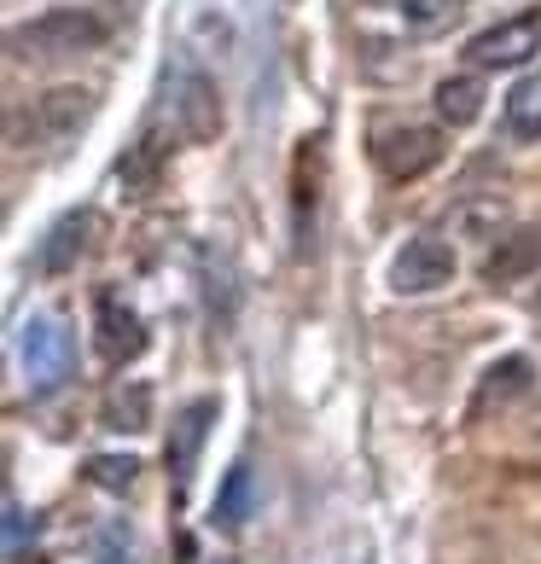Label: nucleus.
<instances>
[{
    "label": "nucleus",
    "instance_id": "f257e3e1",
    "mask_svg": "<svg viewBox=\"0 0 541 564\" xmlns=\"http://www.w3.org/2000/svg\"><path fill=\"white\" fill-rule=\"evenodd\" d=\"M111 41V24L99 12L88 7H47V12H35L30 24H18L7 35V47L12 58H35V65H47V58H76V53H99Z\"/></svg>",
    "mask_w": 541,
    "mask_h": 564
},
{
    "label": "nucleus",
    "instance_id": "f03ea898",
    "mask_svg": "<svg viewBox=\"0 0 541 564\" xmlns=\"http://www.w3.org/2000/svg\"><path fill=\"white\" fill-rule=\"evenodd\" d=\"M18 367H24L30 395H53L76 372V338L58 315H30L18 332Z\"/></svg>",
    "mask_w": 541,
    "mask_h": 564
},
{
    "label": "nucleus",
    "instance_id": "7ed1b4c3",
    "mask_svg": "<svg viewBox=\"0 0 541 564\" xmlns=\"http://www.w3.org/2000/svg\"><path fill=\"white\" fill-rule=\"evenodd\" d=\"M535 53H541V7L512 12V18H501V24L477 30L466 41L472 70H518V65H530Z\"/></svg>",
    "mask_w": 541,
    "mask_h": 564
},
{
    "label": "nucleus",
    "instance_id": "20e7f679",
    "mask_svg": "<svg viewBox=\"0 0 541 564\" xmlns=\"http://www.w3.org/2000/svg\"><path fill=\"white\" fill-rule=\"evenodd\" d=\"M170 111H175V129L193 145L221 134V94H216V82L204 76L193 58H181L175 76H170Z\"/></svg>",
    "mask_w": 541,
    "mask_h": 564
},
{
    "label": "nucleus",
    "instance_id": "39448f33",
    "mask_svg": "<svg viewBox=\"0 0 541 564\" xmlns=\"http://www.w3.org/2000/svg\"><path fill=\"white\" fill-rule=\"evenodd\" d=\"M372 158L390 181H420L425 170L443 163V129H425V122H397V129L372 134Z\"/></svg>",
    "mask_w": 541,
    "mask_h": 564
},
{
    "label": "nucleus",
    "instance_id": "423d86ee",
    "mask_svg": "<svg viewBox=\"0 0 541 564\" xmlns=\"http://www.w3.org/2000/svg\"><path fill=\"white\" fill-rule=\"evenodd\" d=\"M454 245H443V239H408L402 250H397V262H390V291L397 297H431V291H443V285H454Z\"/></svg>",
    "mask_w": 541,
    "mask_h": 564
},
{
    "label": "nucleus",
    "instance_id": "0eeeda50",
    "mask_svg": "<svg viewBox=\"0 0 541 564\" xmlns=\"http://www.w3.org/2000/svg\"><path fill=\"white\" fill-rule=\"evenodd\" d=\"M210 420H216V402H210V395H198V402H186V408L175 413L170 448H163V459H170V477H175V495H186V484H193V466H198L204 436H210Z\"/></svg>",
    "mask_w": 541,
    "mask_h": 564
},
{
    "label": "nucleus",
    "instance_id": "6e6552de",
    "mask_svg": "<svg viewBox=\"0 0 541 564\" xmlns=\"http://www.w3.org/2000/svg\"><path fill=\"white\" fill-rule=\"evenodd\" d=\"M541 268V227H507L501 239L489 245V257H484V280L489 285H512V280H524Z\"/></svg>",
    "mask_w": 541,
    "mask_h": 564
},
{
    "label": "nucleus",
    "instance_id": "1a4fd4ad",
    "mask_svg": "<svg viewBox=\"0 0 541 564\" xmlns=\"http://www.w3.org/2000/svg\"><path fill=\"white\" fill-rule=\"evenodd\" d=\"M361 7L390 18V24H402L408 35H443L461 24L466 0H361Z\"/></svg>",
    "mask_w": 541,
    "mask_h": 564
},
{
    "label": "nucleus",
    "instance_id": "9d476101",
    "mask_svg": "<svg viewBox=\"0 0 541 564\" xmlns=\"http://www.w3.org/2000/svg\"><path fill=\"white\" fill-rule=\"evenodd\" d=\"M94 227H99L94 210H76L65 221H53V234L41 239V250H35V274H71V268L88 257V234H94Z\"/></svg>",
    "mask_w": 541,
    "mask_h": 564
},
{
    "label": "nucleus",
    "instance_id": "9b49d317",
    "mask_svg": "<svg viewBox=\"0 0 541 564\" xmlns=\"http://www.w3.org/2000/svg\"><path fill=\"white\" fill-rule=\"evenodd\" d=\"M94 321H99V349H106V361L122 367V361H134V355L145 349V321L122 297H111V291L94 303Z\"/></svg>",
    "mask_w": 541,
    "mask_h": 564
},
{
    "label": "nucleus",
    "instance_id": "f8f14e48",
    "mask_svg": "<svg viewBox=\"0 0 541 564\" xmlns=\"http://www.w3.org/2000/svg\"><path fill=\"white\" fill-rule=\"evenodd\" d=\"M94 117V94L88 88H53V94H41L35 99V129L30 134H41V140H71L82 122Z\"/></svg>",
    "mask_w": 541,
    "mask_h": 564
},
{
    "label": "nucleus",
    "instance_id": "ddd939ff",
    "mask_svg": "<svg viewBox=\"0 0 541 564\" xmlns=\"http://www.w3.org/2000/svg\"><path fill=\"white\" fill-rule=\"evenodd\" d=\"M484 76L466 70V76H443L436 82V94H431V106H436V122L443 129H472L477 117H484Z\"/></svg>",
    "mask_w": 541,
    "mask_h": 564
},
{
    "label": "nucleus",
    "instance_id": "4468645a",
    "mask_svg": "<svg viewBox=\"0 0 541 564\" xmlns=\"http://www.w3.org/2000/svg\"><path fill=\"white\" fill-rule=\"evenodd\" d=\"M106 425L111 431H152V384L145 379H122V384H111V395H106Z\"/></svg>",
    "mask_w": 541,
    "mask_h": 564
},
{
    "label": "nucleus",
    "instance_id": "2eb2a0df",
    "mask_svg": "<svg viewBox=\"0 0 541 564\" xmlns=\"http://www.w3.org/2000/svg\"><path fill=\"white\" fill-rule=\"evenodd\" d=\"M518 395H530V361L524 355H507L501 367H489L484 372V390H477V413H501V408H512Z\"/></svg>",
    "mask_w": 541,
    "mask_h": 564
},
{
    "label": "nucleus",
    "instance_id": "dca6fc26",
    "mask_svg": "<svg viewBox=\"0 0 541 564\" xmlns=\"http://www.w3.org/2000/svg\"><path fill=\"white\" fill-rule=\"evenodd\" d=\"M158 170H163V145H158V134H140L129 152H122V163H117V186L129 198H145L158 186Z\"/></svg>",
    "mask_w": 541,
    "mask_h": 564
},
{
    "label": "nucleus",
    "instance_id": "f3484780",
    "mask_svg": "<svg viewBox=\"0 0 541 564\" xmlns=\"http://www.w3.org/2000/svg\"><path fill=\"white\" fill-rule=\"evenodd\" d=\"M501 122L512 140H541V70H530L524 82H512L507 106H501Z\"/></svg>",
    "mask_w": 541,
    "mask_h": 564
},
{
    "label": "nucleus",
    "instance_id": "a211bd4d",
    "mask_svg": "<svg viewBox=\"0 0 541 564\" xmlns=\"http://www.w3.org/2000/svg\"><path fill=\"white\" fill-rule=\"evenodd\" d=\"M251 507H257V477H251V466H234L216 495V530H239L251 518Z\"/></svg>",
    "mask_w": 541,
    "mask_h": 564
},
{
    "label": "nucleus",
    "instance_id": "6ab92c4d",
    "mask_svg": "<svg viewBox=\"0 0 541 564\" xmlns=\"http://www.w3.org/2000/svg\"><path fill=\"white\" fill-rule=\"evenodd\" d=\"M134 477H140V459L134 454H99V459H88V484L106 489V495H129Z\"/></svg>",
    "mask_w": 541,
    "mask_h": 564
},
{
    "label": "nucleus",
    "instance_id": "aec40b11",
    "mask_svg": "<svg viewBox=\"0 0 541 564\" xmlns=\"http://www.w3.org/2000/svg\"><path fill=\"white\" fill-rule=\"evenodd\" d=\"M129 558H134L129 530H122V524H106V530H99V564H129Z\"/></svg>",
    "mask_w": 541,
    "mask_h": 564
},
{
    "label": "nucleus",
    "instance_id": "412c9836",
    "mask_svg": "<svg viewBox=\"0 0 541 564\" xmlns=\"http://www.w3.org/2000/svg\"><path fill=\"white\" fill-rule=\"evenodd\" d=\"M24 507H18V500H7V553L18 558V547H24Z\"/></svg>",
    "mask_w": 541,
    "mask_h": 564
},
{
    "label": "nucleus",
    "instance_id": "4be33fe9",
    "mask_svg": "<svg viewBox=\"0 0 541 564\" xmlns=\"http://www.w3.org/2000/svg\"><path fill=\"white\" fill-rule=\"evenodd\" d=\"M535 308H541V291H535Z\"/></svg>",
    "mask_w": 541,
    "mask_h": 564
}]
</instances>
